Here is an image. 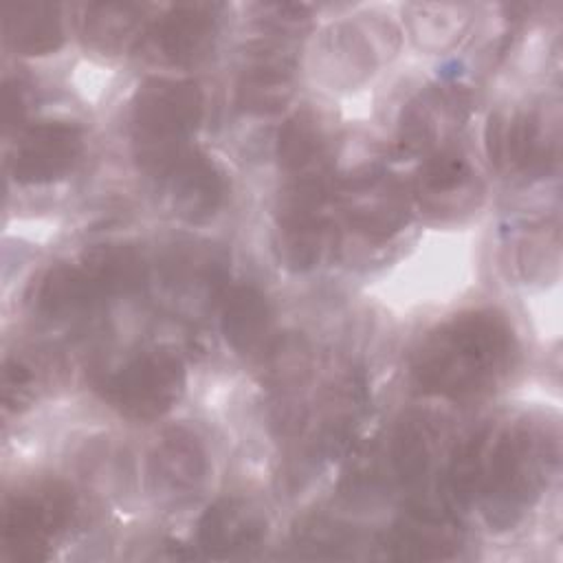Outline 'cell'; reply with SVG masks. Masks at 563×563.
<instances>
[{
    "label": "cell",
    "mask_w": 563,
    "mask_h": 563,
    "mask_svg": "<svg viewBox=\"0 0 563 563\" xmlns=\"http://www.w3.org/2000/svg\"><path fill=\"white\" fill-rule=\"evenodd\" d=\"M515 350L512 328L501 312H462L427 336L411 363V376L424 394L475 398L506 376Z\"/></svg>",
    "instance_id": "6da1fadb"
},
{
    "label": "cell",
    "mask_w": 563,
    "mask_h": 563,
    "mask_svg": "<svg viewBox=\"0 0 563 563\" xmlns=\"http://www.w3.org/2000/svg\"><path fill=\"white\" fill-rule=\"evenodd\" d=\"M552 455L545 438L528 422L490 431L477 499L495 528H510L539 499Z\"/></svg>",
    "instance_id": "7a4b0ae2"
},
{
    "label": "cell",
    "mask_w": 563,
    "mask_h": 563,
    "mask_svg": "<svg viewBox=\"0 0 563 563\" xmlns=\"http://www.w3.org/2000/svg\"><path fill=\"white\" fill-rule=\"evenodd\" d=\"M202 121V92L196 81L150 77L132 99V139L139 165L158 176L187 147Z\"/></svg>",
    "instance_id": "3957f363"
},
{
    "label": "cell",
    "mask_w": 563,
    "mask_h": 563,
    "mask_svg": "<svg viewBox=\"0 0 563 563\" xmlns=\"http://www.w3.org/2000/svg\"><path fill=\"white\" fill-rule=\"evenodd\" d=\"M185 391V365L167 350H145L103 380L106 400L130 420L165 416Z\"/></svg>",
    "instance_id": "277c9868"
},
{
    "label": "cell",
    "mask_w": 563,
    "mask_h": 563,
    "mask_svg": "<svg viewBox=\"0 0 563 563\" xmlns=\"http://www.w3.org/2000/svg\"><path fill=\"white\" fill-rule=\"evenodd\" d=\"M73 493L59 482L37 484L11 495L2 515V552L9 559H44L48 545L68 526Z\"/></svg>",
    "instance_id": "5b68a950"
},
{
    "label": "cell",
    "mask_w": 563,
    "mask_h": 563,
    "mask_svg": "<svg viewBox=\"0 0 563 563\" xmlns=\"http://www.w3.org/2000/svg\"><path fill=\"white\" fill-rule=\"evenodd\" d=\"M218 4L209 2L169 7L145 31V53L172 66L196 64L213 46L218 33Z\"/></svg>",
    "instance_id": "8992f818"
},
{
    "label": "cell",
    "mask_w": 563,
    "mask_h": 563,
    "mask_svg": "<svg viewBox=\"0 0 563 563\" xmlns=\"http://www.w3.org/2000/svg\"><path fill=\"white\" fill-rule=\"evenodd\" d=\"M172 213L185 222H205L218 213L227 198L222 169L202 152L187 147L158 176Z\"/></svg>",
    "instance_id": "52a82bcc"
},
{
    "label": "cell",
    "mask_w": 563,
    "mask_h": 563,
    "mask_svg": "<svg viewBox=\"0 0 563 563\" xmlns=\"http://www.w3.org/2000/svg\"><path fill=\"white\" fill-rule=\"evenodd\" d=\"M339 198L347 224L367 238H389L409 222V196L394 176H356L341 187Z\"/></svg>",
    "instance_id": "ba28073f"
},
{
    "label": "cell",
    "mask_w": 563,
    "mask_h": 563,
    "mask_svg": "<svg viewBox=\"0 0 563 563\" xmlns=\"http://www.w3.org/2000/svg\"><path fill=\"white\" fill-rule=\"evenodd\" d=\"M84 152V132L70 121H42L29 128L11 156V174L22 185L53 183L66 176Z\"/></svg>",
    "instance_id": "9c48e42d"
},
{
    "label": "cell",
    "mask_w": 563,
    "mask_h": 563,
    "mask_svg": "<svg viewBox=\"0 0 563 563\" xmlns=\"http://www.w3.org/2000/svg\"><path fill=\"white\" fill-rule=\"evenodd\" d=\"M264 515L240 497L218 499L198 521V545L213 559L249 554L264 541Z\"/></svg>",
    "instance_id": "30bf717a"
},
{
    "label": "cell",
    "mask_w": 563,
    "mask_h": 563,
    "mask_svg": "<svg viewBox=\"0 0 563 563\" xmlns=\"http://www.w3.org/2000/svg\"><path fill=\"white\" fill-rule=\"evenodd\" d=\"M486 150L497 169L541 172L550 161V145L541 121L532 112H495L486 125Z\"/></svg>",
    "instance_id": "8fae6325"
},
{
    "label": "cell",
    "mask_w": 563,
    "mask_h": 563,
    "mask_svg": "<svg viewBox=\"0 0 563 563\" xmlns=\"http://www.w3.org/2000/svg\"><path fill=\"white\" fill-rule=\"evenodd\" d=\"M462 543L455 517L446 508L413 506L389 532L387 545L394 559H451Z\"/></svg>",
    "instance_id": "7c38bea8"
},
{
    "label": "cell",
    "mask_w": 563,
    "mask_h": 563,
    "mask_svg": "<svg viewBox=\"0 0 563 563\" xmlns=\"http://www.w3.org/2000/svg\"><path fill=\"white\" fill-rule=\"evenodd\" d=\"M103 295L84 271V266L53 264L35 286V310L55 323L75 321L88 314Z\"/></svg>",
    "instance_id": "4fadbf2b"
},
{
    "label": "cell",
    "mask_w": 563,
    "mask_h": 563,
    "mask_svg": "<svg viewBox=\"0 0 563 563\" xmlns=\"http://www.w3.org/2000/svg\"><path fill=\"white\" fill-rule=\"evenodd\" d=\"M292 97V70L288 55L271 53L268 46L238 79L235 106L246 114H275L286 108Z\"/></svg>",
    "instance_id": "5bb4252c"
},
{
    "label": "cell",
    "mask_w": 563,
    "mask_h": 563,
    "mask_svg": "<svg viewBox=\"0 0 563 563\" xmlns=\"http://www.w3.org/2000/svg\"><path fill=\"white\" fill-rule=\"evenodd\" d=\"M207 473V455L196 435L167 433L150 457V479L163 495H187L200 486Z\"/></svg>",
    "instance_id": "9a60e30c"
},
{
    "label": "cell",
    "mask_w": 563,
    "mask_h": 563,
    "mask_svg": "<svg viewBox=\"0 0 563 563\" xmlns=\"http://www.w3.org/2000/svg\"><path fill=\"white\" fill-rule=\"evenodd\" d=\"M273 314L266 297L253 284H235L222 303L220 328L227 343L242 356L264 350L271 336Z\"/></svg>",
    "instance_id": "2e32d148"
},
{
    "label": "cell",
    "mask_w": 563,
    "mask_h": 563,
    "mask_svg": "<svg viewBox=\"0 0 563 563\" xmlns=\"http://www.w3.org/2000/svg\"><path fill=\"white\" fill-rule=\"evenodd\" d=\"M471 163L455 150H442L427 158L416 176L420 205L433 211H457L460 202L473 194Z\"/></svg>",
    "instance_id": "e0dca14e"
},
{
    "label": "cell",
    "mask_w": 563,
    "mask_h": 563,
    "mask_svg": "<svg viewBox=\"0 0 563 563\" xmlns=\"http://www.w3.org/2000/svg\"><path fill=\"white\" fill-rule=\"evenodd\" d=\"M81 266L106 297L139 290L147 275L143 253L125 242H106L88 249L81 257Z\"/></svg>",
    "instance_id": "ac0fdd59"
},
{
    "label": "cell",
    "mask_w": 563,
    "mask_h": 563,
    "mask_svg": "<svg viewBox=\"0 0 563 563\" xmlns=\"http://www.w3.org/2000/svg\"><path fill=\"white\" fill-rule=\"evenodd\" d=\"M7 42L22 55H46L64 44L59 7L18 4L4 9Z\"/></svg>",
    "instance_id": "d6986e66"
},
{
    "label": "cell",
    "mask_w": 563,
    "mask_h": 563,
    "mask_svg": "<svg viewBox=\"0 0 563 563\" xmlns=\"http://www.w3.org/2000/svg\"><path fill=\"white\" fill-rule=\"evenodd\" d=\"M277 161L290 178L323 169L325 136L317 117L310 110L295 112L279 128Z\"/></svg>",
    "instance_id": "ffe728a7"
},
{
    "label": "cell",
    "mask_w": 563,
    "mask_h": 563,
    "mask_svg": "<svg viewBox=\"0 0 563 563\" xmlns=\"http://www.w3.org/2000/svg\"><path fill=\"white\" fill-rule=\"evenodd\" d=\"M435 429L422 416H407L394 431L391 464L396 475L407 486L420 484L433 462Z\"/></svg>",
    "instance_id": "44dd1931"
},
{
    "label": "cell",
    "mask_w": 563,
    "mask_h": 563,
    "mask_svg": "<svg viewBox=\"0 0 563 563\" xmlns=\"http://www.w3.org/2000/svg\"><path fill=\"white\" fill-rule=\"evenodd\" d=\"M141 13L143 7L136 4H88L84 33L92 44L101 48H114L136 29Z\"/></svg>",
    "instance_id": "7402d4cb"
},
{
    "label": "cell",
    "mask_w": 563,
    "mask_h": 563,
    "mask_svg": "<svg viewBox=\"0 0 563 563\" xmlns=\"http://www.w3.org/2000/svg\"><path fill=\"white\" fill-rule=\"evenodd\" d=\"M33 374L20 358H7L2 372V400L7 407H20L31 398Z\"/></svg>",
    "instance_id": "603a6c76"
},
{
    "label": "cell",
    "mask_w": 563,
    "mask_h": 563,
    "mask_svg": "<svg viewBox=\"0 0 563 563\" xmlns=\"http://www.w3.org/2000/svg\"><path fill=\"white\" fill-rule=\"evenodd\" d=\"M2 99H4V125L11 128L18 121H22V114H24V108H26L24 99H22V90L7 84Z\"/></svg>",
    "instance_id": "cb8c5ba5"
}]
</instances>
